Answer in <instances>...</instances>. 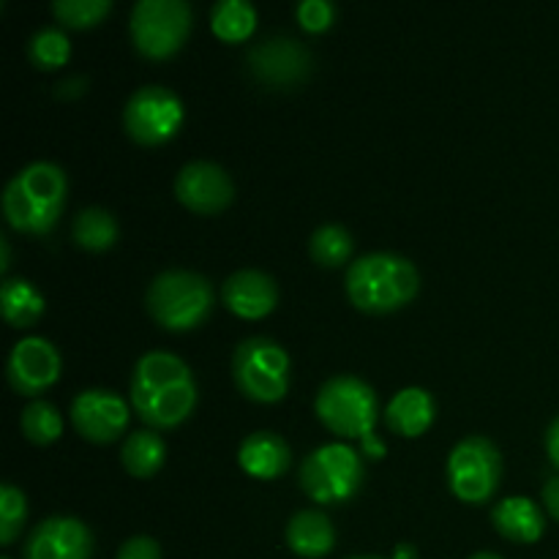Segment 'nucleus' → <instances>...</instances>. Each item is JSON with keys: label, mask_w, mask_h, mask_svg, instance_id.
<instances>
[{"label": "nucleus", "mask_w": 559, "mask_h": 559, "mask_svg": "<svg viewBox=\"0 0 559 559\" xmlns=\"http://www.w3.org/2000/svg\"><path fill=\"white\" fill-rule=\"evenodd\" d=\"M131 407L156 429H175L197 407V382L189 364L167 349H151L134 364L129 382Z\"/></svg>", "instance_id": "f257e3e1"}, {"label": "nucleus", "mask_w": 559, "mask_h": 559, "mask_svg": "<svg viewBox=\"0 0 559 559\" xmlns=\"http://www.w3.org/2000/svg\"><path fill=\"white\" fill-rule=\"evenodd\" d=\"M344 289L355 309L366 314H391L418 295L420 273L415 262L396 251H371L349 262Z\"/></svg>", "instance_id": "f03ea898"}, {"label": "nucleus", "mask_w": 559, "mask_h": 559, "mask_svg": "<svg viewBox=\"0 0 559 559\" xmlns=\"http://www.w3.org/2000/svg\"><path fill=\"white\" fill-rule=\"evenodd\" d=\"M69 197V178L55 162H31L3 189V216L14 229L47 235Z\"/></svg>", "instance_id": "7ed1b4c3"}, {"label": "nucleus", "mask_w": 559, "mask_h": 559, "mask_svg": "<svg viewBox=\"0 0 559 559\" xmlns=\"http://www.w3.org/2000/svg\"><path fill=\"white\" fill-rule=\"evenodd\" d=\"M213 304H216V289L211 278L183 267L162 271L147 284L145 293L147 314L175 333L194 331L197 325H202L211 317Z\"/></svg>", "instance_id": "20e7f679"}, {"label": "nucleus", "mask_w": 559, "mask_h": 559, "mask_svg": "<svg viewBox=\"0 0 559 559\" xmlns=\"http://www.w3.org/2000/svg\"><path fill=\"white\" fill-rule=\"evenodd\" d=\"M314 413L328 431L344 440H366L380 418L374 388L355 374H336L317 391Z\"/></svg>", "instance_id": "39448f33"}, {"label": "nucleus", "mask_w": 559, "mask_h": 559, "mask_svg": "<svg viewBox=\"0 0 559 559\" xmlns=\"http://www.w3.org/2000/svg\"><path fill=\"white\" fill-rule=\"evenodd\" d=\"M366 478V464L349 442H328L300 462V489L320 506H342L353 500Z\"/></svg>", "instance_id": "423d86ee"}, {"label": "nucleus", "mask_w": 559, "mask_h": 559, "mask_svg": "<svg viewBox=\"0 0 559 559\" xmlns=\"http://www.w3.org/2000/svg\"><path fill=\"white\" fill-rule=\"evenodd\" d=\"M233 380L246 399L282 402L289 391V355L267 336H249L233 353Z\"/></svg>", "instance_id": "0eeeda50"}, {"label": "nucleus", "mask_w": 559, "mask_h": 559, "mask_svg": "<svg viewBox=\"0 0 559 559\" xmlns=\"http://www.w3.org/2000/svg\"><path fill=\"white\" fill-rule=\"evenodd\" d=\"M448 486L467 506H480L497 495L502 480V453L489 437L469 435L448 453Z\"/></svg>", "instance_id": "6e6552de"}, {"label": "nucleus", "mask_w": 559, "mask_h": 559, "mask_svg": "<svg viewBox=\"0 0 559 559\" xmlns=\"http://www.w3.org/2000/svg\"><path fill=\"white\" fill-rule=\"evenodd\" d=\"M191 16L186 0H136L129 16L131 41L145 58H169L189 38Z\"/></svg>", "instance_id": "1a4fd4ad"}, {"label": "nucleus", "mask_w": 559, "mask_h": 559, "mask_svg": "<svg viewBox=\"0 0 559 559\" xmlns=\"http://www.w3.org/2000/svg\"><path fill=\"white\" fill-rule=\"evenodd\" d=\"M183 102L164 85H142L123 107V129L140 145H164L183 126Z\"/></svg>", "instance_id": "9d476101"}, {"label": "nucleus", "mask_w": 559, "mask_h": 559, "mask_svg": "<svg viewBox=\"0 0 559 559\" xmlns=\"http://www.w3.org/2000/svg\"><path fill=\"white\" fill-rule=\"evenodd\" d=\"M251 76L267 87H293L311 74L314 55L289 33H267L246 52Z\"/></svg>", "instance_id": "9b49d317"}, {"label": "nucleus", "mask_w": 559, "mask_h": 559, "mask_svg": "<svg viewBox=\"0 0 559 559\" xmlns=\"http://www.w3.org/2000/svg\"><path fill=\"white\" fill-rule=\"evenodd\" d=\"M71 424L85 440L107 445L126 435L131 418V407L120 393L109 388H85L71 399Z\"/></svg>", "instance_id": "f8f14e48"}, {"label": "nucleus", "mask_w": 559, "mask_h": 559, "mask_svg": "<svg viewBox=\"0 0 559 559\" xmlns=\"http://www.w3.org/2000/svg\"><path fill=\"white\" fill-rule=\"evenodd\" d=\"M60 366H63V360H60L58 347L49 338L22 336L11 347L9 360H5V377L16 393L38 396L58 382Z\"/></svg>", "instance_id": "ddd939ff"}, {"label": "nucleus", "mask_w": 559, "mask_h": 559, "mask_svg": "<svg viewBox=\"0 0 559 559\" xmlns=\"http://www.w3.org/2000/svg\"><path fill=\"white\" fill-rule=\"evenodd\" d=\"M175 197L189 211L211 216V213L224 211L233 202L235 183L222 164L194 158V162L183 164L180 173L175 175Z\"/></svg>", "instance_id": "4468645a"}, {"label": "nucleus", "mask_w": 559, "mask_h": 559, "mask_svg": "<svg viewBox=\"0 0 559 559\" xmlns=\"http://www.w3.org/2000/svg\"><path fill=\"white\" fill-rule=\"evenodd\" d=\"M25 559H91L93 533L76 516H49L27 535Z\"/></svg>", "instance_id": "2eb2a0df"}, {"label": "nucleus", "mask_w": 559, "mask_h": 559, "mask_svg": "<svg viewBox=\"0 0 559 559\" xmlns=\"http://www.w3.org/2000/svg\"><path fill=\"white\" fill-rule=\"evenodd\" d=\"M222 304L240 320H262L278 304V284L271 273L243 267L222 284Z\"/></svg>", "instance_id": "dca6fc26"}, {"label": "nucleus", "mask_w": 559, "mask_h": 559, "mask_svg": "<svg viewBox=\"0 0 559 559\" xmlns=\"http://www.w3.org/2000/svg\"><path fill=\"white\" fill-rule=\"evenodd\" d=\"M491 522L502 538L513 544H535L546 533V513L530 497H502L491 508Z\"/></svg>", "instance_id": "f3484780"}, {"label": "nucleus", "mask_w": 559, "mask_h": 559, "mask_svg": "<svg viewBox=\"0 0 559 559\" xmlns=\"http://www.w3.org/2000/svg\"><path fill=\"white\" fill-rule=\"evenodd\" d=\"M435 415V396H431L426 388L409 385L402 388V391L391 399V404L385 407V424L393 435L413 440V437L426 435V431L431 429Z\"/></svg>", "instance_id": "a211bd4d"}, {"label": "nucleus", "mask_w": 559, "mask_h": 559, "mask_svg": "<svg viewBox=\"0 0 559 559\" xmlns=\"http://www.w3.org/2000/svg\"><path fill=\"white\" fill-rule=\"evenodd\" d=\"M293 451L276 431H254L238 448V464L251 478L273 480L287 473Z\"/></svg>", "instance_id": "6ab92c4d"}, {"label": "nucleus", "mask_w": 559, "mask_h": 559, "mask_svg": "<svg viewBox=\"0 0 559 559\" xmlns=\"http://www.w3.org/2000/svg\"><path fill=\"white\" fill-rule=\"evenodd\" d=\"M284 540H287L293 555L304 559H322L331 555L333 546H336V530H333L328 513L317 511V508H304L287 522Z\"/></svg>", "instance_id": "aec40b11"}, {"label": "nucleus", "mask_w": 559, "mask_h": 559, "mask_svg": "<svg viewBox=\"0 0 559 559\" xmlns=\"http://www.w3.org/2000/svg\"><path fill=\"white\" fill-rule=\"evenodd\" d=\"M0 311L14 328H31L47 311V300L33 282L22 276H5L0 284Z\"/></svg>", "instance_id": "412c9836"}, {"label": "nucleus", "mask_w": 559, "mask_h": 559, "mask_svg": "<svg viewBox=\"0 0 559 559\" xmlns=\"http://www.w3.org/2000/svg\"><path fill=\"white\" fill-rule=\"evenodd\" d=\"M164 459H167V445L153 429L126 435L123 448H120V462L131 478H153L164 467Z\"/></svg>", "instance_id": "4be33fe9"}, {"label": "nucleus", "mask_w": 559, "mask_h": 559, "mask_svg": "<svg viewBox=\"0 0 559 559\" xmlns=\"http://www.w3.org/2000/svg\"><path fill=\"white\" fill-rule=\"evenodd\" d=\"M118 218L115 213H109L107 207H82L74 216V224H71V238L80 249L85 251H107L118 243Z\"/></svg>", "instance_id": "5701e85b"}, {"label": "nucleus", "mask_w": 559, "mask_h": 559, "mask_svg": "<svg viewBox=\"0 0 559 559\" xmlns=\"http://www.w3.org/2000/svg\"><path fill=\"white\" fill-rule=\"evenodd\" d=\"M257 5L251 0H218L211 9V27L222 41L240 44L257 31Z\"/></svg>", "instance_id": "b1692460"}, {"label": "nucleus", "mask_w": 559, "mask_h": 559, "mask_svg": "<svg viewBox=\"0 0 559 559\" xmlns=\"http://www.w3.org/2000/svg\"><path fill=\"white\" fill-rule=\"evenodd\" d=\"M353 233L344 224H320L309 240V254L320 267H342L353 257Z\"/></svg>", "instance_id": "393cba45"}, {"label": "nucleus", "mask_w": 559, "mask_h": 559, "mask_svg": "<svg viewBox=\"0 0 559 559\" xmlns=\"http://www.w3.org/2000/svg\"><path fill=\"white\" fill-rule=\"evenodd\" d=\"M20 429L33 445H52L63 435V415L47 399H33L20 415Z\"/></svg>", "instance_id": "a878e982"}, {"label": "nucleus", "mask_w": 559, "mask_h": 559, "mask_svg": "<svg viewBox=\"0 0 559 559\" xmlns=\"http://www.w3.org/2000/svg\"><path fill=\"white\" fill-rule=\"evenodd\" d=\"M27 58L38 69H60L71 58V41L60 25H41L27 38Z\"/></svg>", "instance_id": "bb28decb"}, {"label": "nucleus", "mask_w": 559, "mask_h": 559, "mask_svg": "<svg viewBox=\"0 0 559 559\" xmlns=\"http://www.w3.org/2000/svg\"><path fill=\"white\" fill-rule=\"evenodd\" d=\"M27 522V497L20 486L5 480L0 486V544H14Z\"/></svg>", "instance_id": "cd10ccee"}, {"label": "nucleus", "mask_w": 559, "mask_h": 559, "mask_svg": "<svg viewBox=\"0 0 559 559\" xmlns=\"http://www.w3.org/2000/svg\"><path fill=\"white\" fill-rule=\"evenodd\" d=\"M112 11V0H55L52 14L66 27H93Z\"/></svg>", "instance_id": "c85d7f7f"}, {"label": "nucleus", "mask_w": 559, "mask_h": 559, "mask_svg": "<svg viewBox=\"0 0 559 559\" xmlns=\"http://www.w3.org/2000/svg\"><path fill=\"white\" fill-rule=\"evenodd\" d=\"M295 16H298L304 31L322 33L336 22V5L331 0H300L295 5Z\"/></svg>", "instance_id": "c756f323"}, {"label": "nucleus", "mask_w": 559, "mask_h": 559, "mask_svg": "<svg viewBox=\"0 0 559 559\" xmlns=\"http://www.w3.org/2000/svg\"><path fill=\"white\" fill-rule=\"evenodd\" d=\"M118 559H162V546L151 535H134V538L123 540Z\"/></svg>", "instance_id": "7c9ffc66"}, {"label": "nucleus", "mask_w": 559, "mask_h": 559, "mask_svg": "<svg viewBox=\"0 0 559 559\" xmlns=\"http://www.w3.org/2000/svg\"><path fill=\"white\" fill-rule=\"evenodd\" d=\"M540 497H544V506H546V511H549V516L559 522V475L546 480Z\"/></svg>", "instance_id": "2f4dec72"}, {"label": "nucleus", "mask_w": 559, "mask_h": 559, "mask_svg": "<svg viewBox=\"0 0 559 559\" xmlns=\"http://www.w3.org/2000/svg\"><path fill=\"white\" fill-rule=\"evenodd\" d=\"M546 453H549L551 464L559 469V415L549 424L546 429Z\"/></svg>", "instance_id": "473e14b6"}, {"label": "nucleus", "mask_w": 559, "mask_h": 559, "mask_svg": "<svg viewBox=\"0 0 559 559\" xmlns=\"http://www.w3.org/2000/svg\"><path fill=\"white\" fill-rule=\"evenodd\" d=\"M9 267H11V243H9V238H5V235H0V273H9Z\"/></svg>", "instance_id": "72a5a7b5"}, {"label": "nucleus", "mask_w": 559, "mask_h": 559, "mask_svg": "<svg viewBox=\"0 0 559 559\" xmlns=\"http://www.w3.org/2000/svg\"><path fill=\"white\" fill-rule=\"evenodd\" d=\"M349 559H388V557H377V555H360V557H349ZM393 559H415V551L409 546H399L396 557Z\"/></svg>", "instance_id": "f704fd0d"}, {"label": "nucleus", "mask_w": 559, "mask_h": 559, "mask_svg": "<svg viewBox=\"0 0 559 559\" xmlns=\"http://www.w3.org/2000/svg\"><path fill=\"white\" fill-rule=\"evenodd\" d=\"M469 559H502L500 555H495V551H475Z\"/></svg>", "instance_id": "c9c22d12"}, {"label": "nucleus", "mask_w": 559, "mask_h": 559, "mask_svg": "<svg viewBox=\"0 0 559 559\" xmlns=\"http://www.w3.org/2000/svg\"><path fill=\"white\" fill-rule=\"evenodd\" d=\"M0 559H11V557H0Z\"/></svg>", "instance_id": "e433bc0d"}]
</instances>
